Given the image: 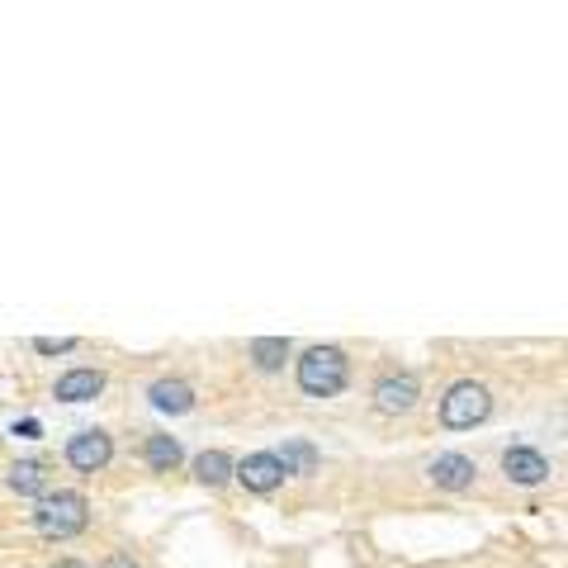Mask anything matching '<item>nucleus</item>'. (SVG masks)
<instances>
[{
	"label": "nucleus",
	"mask_w": 568,
	"mask_h": 568,
	"mask_svg": "<svg viewBox=\"0 0 568 568\" xmlns=\"http://www.w3.org/2000/svg\"><path fill=\"white\" fill-rule=\"evenodd\" d=\"M38 531L48 535V540H67V535L86 531L90 521V502L81 493H67V488H57V493H43L38 497Z\"/></svg>",
	"instance_id": "nucleus-2"
},
{
	"label": "nucleus",
	"mask_w": 568,
	"mask_h": 568,
	"mask_svg": "<svg viewBox=\"0 0 568 568\" xmlns=\"http://www.w3.org/2000/svg\"><path fill=\"white\" fill-rule=\"evenodd\" d=\"M114 455V441H109L105 431H81V436H71L67 445V464L71 469H81V474H100Z\"/></svg>",
	"instance_id": "nucleus-6"
},
{
	"label": "nucleus",
	"mask_w": 568,
	"mask_h": 568,
	"mask_svg": "<svg viewBox=\"0 0 568 568\" xmlns=\"http://www.w3.org/2000/svg\"><path fill=\"white\" fill-rule=\"evenodd\" d=\"M53 568H86V564H81V559H57Z\"/></svg>",
	"instance_id": "nucleus-19"
},
{
	"label": "nucleus",
	"mask_w": 568,
	"mask_h": 568,
	"mask_svg": "<svg viewBox=\"0 0 568 568\" xmlns=\"http://www.w3.org/2000/svg\"><path fill=\"white\" fill-rule=\"evenodd\" d=\"M38 431H43V426H38V422H19V426H15V436H24V441H34Z\"/></svg>",
	"instance_id": "nucleus-18"
},
{
	"label": "nucleus",
	"mask_w": 568,
	"mask_h": 568,
	"mask_svg": "<svg viewBox=\"0 0 568 568\" xmlns=\"http://www.w3.org/2000/svg\"><path fill=\"white\" fill-rule=\"evenodd\" d=\"M5 483H10V488H15L19 497H43V493H48V464L19 460V464H10Z\"/></svg>",
	"instance_id": "nucleus-11"
},
{
	"label": "nucleus",
	"mask_w": 568,
	"mask_h": 568,
	"mask_svg": "<svg viewBox=\"0 0 568 568\" xmlns=\"http://www.w3.org/2000/svg\"><path fill=\"white\" fill-rule=\"evenodd\" d=\"M195 479L209 483V488H223V483L232 479V460L223 455V450H204L195 460Z\"/></svg>",
	"instance_id": "nucleus-13"
},
{
	"label": "nucleus",
	"mask_w": 568,
	"mask_h": 568,
	"mask_svg": "<svg viewBox=\"0 0 568 568\" xmlns=\"http://www.w3.org/2000/svg\"><path fill=\"white\" fill-rule=\"evenodd\" d=\"M502 474L521 488H535V483L550 479V460L531 450V445H512V450H502Z\"/></svg>",
	"instance_id": "nucleus-7"
},
{
	"label": "nucleus",
	"mask_w": 568,
	"mask_h": 568,
	"mask_svg": "<svg viewBox=\"0 0 568 568\" xmlns=\"http://www.w3.org/2000/svg\"><path fill=\"white\" fill-rule=\"evenodd\" d=\"M251 360H256V370H280L289 360V337H256L251 341Z\"/></svg>",
	"instance_id": "nucleus-14"
},
{
	"label": "nucleus",
	"mask_w": 568,
	"mask_h": 568,
	"mask_svg": "<svg viewBox=\"0 0 568 568\" xmlns=\"http://www.w3.org/2000/svg\"><path fill=\"white\" fill-rule=\"evenodd\" d=\"M488 412H493V398H488V389L474 384V379H460V384L441 398V422L450 426V431H469V426L488 422Z\"/></svg>",
	"instance_id": "nucleus-3"
},
{
	"label": "nucleus",
	"mask_w": 568,
	"mask_h": 568,
	"mask_svg": "<svg viewBox=\"0 0 568 568\" xmlns=\"http://www.w3.org/2000/svg\"><path fill=\"white\" fill-rule=\"evenodd\" d=\"M426 474L445 493H464V488H474V479H479V464L469 460V455H436Z\"/></svg>",
	"instance_id": "nucleus-8"
},
{
	"label": "nucleus",
	"mask_w": 568,
	"mask_h": 568,
	"mask_svg": "<svg viewBox=\"0 0 568 568\" xmlns=\"http://www.w3.org/2000/svg\"><path fill=\"white\" fill-rule=\"evenodd\" d=\"M142 455H147V464L157 469V474H171L180 460H185V450H180V441L176 436H147V445H142Z\"/></svg>",
	"instance_id": "nucleus-12"
},
{
	"label": "nucleus",
	"mask_w": 568,
	"mask_h": 568,
	"mask_svg": "<svg viewBox=\"0 0 568 568\" xmlns=\"http://www.w3.org/2000/svg\"><path fill=\"white\" fill-rule=\"evenodd\" d=\"M232 474H237V483H242L247 493H275L284 483V464L275 460V450H256V455H247Z\"/></svg>",
	"instance_id": "nucleus-4"
},
{
	"label": "nucleus",
	"mask_w": 568,
	"mask_h": 568,
	"mask_svg": "<svg viewBox=\"0 0 568 568\" xmlns=\"http://www.w3.org/2000/svg\"><path fill=\"white\" fill-rule=\"evenodd\" d=\"M34 351H38V355H67V351H76V341H71V337H62V341L38 337V341H34Z\"/></svg>",
	"instance_id": "nucleus-16"
},
{
	"label": "nucleus",
	"mask_w": 568,
	"mask_h": 568,
	"mask_svg": "<svg viewBox=\"0 0 568 568\" xmlns=\"http://www.w3.org/2000/svg\"><path fill=\"white\" fill-rule=\"evenodd\" d=\"M147 398H152V408L166 412V417H180V412L195 408V389H190L185 379H157Z\"/></svg>",
	"instance_id": "nucleus-9"
},
{
	"label": "nucleus",
	"mask_w": 568,
	"mask_h": 568,
	"mask_svg": "<svg viewBox=\"0 0 568 568\" xmlns=\"http://www.w3.org/2000/svg\"><path fill=\"white\" fill-rule=\"evenodd\" d=\"M100 568H138V564H133L128 554H109V559H105V564H100Z\"/></svg>",
	"instance_id": "nucleus-17"
},
{
	"label": "nucleus",
	"mask_w": 568,
	"mask_h": 568,
	"mask_svg": "<svg viewBox=\"0 0 568 568\" xmlns=\"http://www.w3.org/2000/svg\"><path fill=\"white\" fill-rule=\"evenodd\" d=\"M412 403H417V374H412V370L384 374V379L374 384V408L384 412V417H398V412H412Z\"/></svg>",
	"instance_id": "nucleus-5"
},
{
	"label": "nucleus",
	"mask_w": 568,
	"mask_h": 568,
	"mask_svg": "<svg viewBox=\"0 0 568 568\" xmlns=\"http://www.w3.org/2000/svg\"><path fill=\"white\" fill-rule=\"evenodd\" d=\"M105 389V374L100 370H67L57 379V398L62 403H90V398H100Z\"/></svg>",
	"instance_id": "nucleus-10"
},
{
	"label": "nucleus",
	"mask_w": 568,
	"mask_h": 568,
	"mask_svg": "<svg viewBox=\"0 0 568 568\" xmlns=\"http://www.w3.org/2000/svg\"><path fill=\"white\" fill-rule=\"evenodd\" d=\"M351 379V360L337 346H308L299 355V389L308 398H337Z\"/></svg>",
	"instance_id": "nucleus-1"
},
{
	"label": "nucleus",
	"mask_w": 568,
	"mask_h": 568,
	"mask_svg": "<svg viewBox=\"0 0 568 568\" xmlns=\"http://www.w3.org/2000/svg\"><path fill=\"white\" fill-rule=\"evenodd\" d=\"M275 460L284 464V474H313V469H318V450L308 441H289Z\"/></svg>",
	"instance_id": "nucleus-15"
}]
</instances>
